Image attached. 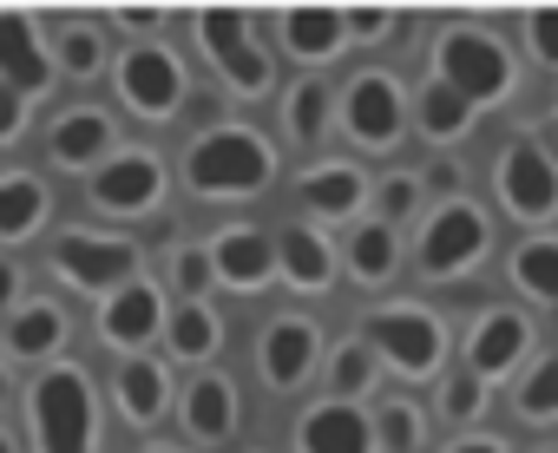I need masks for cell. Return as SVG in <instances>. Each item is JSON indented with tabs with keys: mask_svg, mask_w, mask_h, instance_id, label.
<instances>
[{
	"mask_svg": "<svg viewBox=\"0 0 558 453\" xmlns=\"http://www.w3.org/2000/svg\"><path fill=\"white\" fill-rule=\"evenodd\" d=\"M191 184L210 197H243L269 184V145L256 132H210L191 145Z\"/></svg>",
	"mask_w": 558,
	"mask_h": 453,
	"instance_id": "6da1fadb",
	"label": "cell"
},
{
	"mask_svg": "<svg viewBox=\"0 0 558 453\" xmlns=\"http://www.w3.org/2000/svg\"><path fill=\"white\" fill-rule=\"evenodd\" d=\"M34 433L40 453H93V388L80 368H53L34 388Z\"/></svg>",
	"mask_w": 558,
	"mask_h": 453,
	"instance_id": "7a4b0ae2",
	"label": "cell"
},
{
	"mask_svg": "<svg viewBox=\"0 0 558 453\" xmlns=\"http://www.w3.org/2000/svg\"><path fill=\"white\" fill-rule=\"evenodd\" d=\"M434 60H440V86H453L466 106L512 93V53L499 40H486V34H447L434 47Z\"/></svg>",
	"mask_w": 558,
	"mask_h": 453,
	"instance_id": "3957f363",
	"label": "cell"
},
{
	"mask_svg": "<svg viewBox=\"0 0 558 453\" xmlns=\"http://www.w3.org/2000/svg\"><path fill=\"white\" fill-rule=\"evenodd\" d=\"M499 204L512 217H525V223H545L558 210V164L532 138H519V145L499 151Z\"/></svg>",
	"mask_w": 558,
	"mask_h": 453,
	"instance_id": "277c9868",
	"label": "cell"
},
{
	"mask_svg": "<svg viewBox=\"0 0 558 453\" xmlns=\"http://www.w3.org/2000/svg\"><path fill=\"white\" fill-rule=\"evenodd\" d=\"M368 342L401 368V375H434L440 368V322L427 309H375Z\"/></svg>",
	"mask_w": 558,
	"mask_h": 453,
	"instance_id": "5b68a950",
	"label": "cell"
},
{
	"mask_svg": "<svg viewBox=\"0 0 558 453\" xmlns=\"http://www.w3.org/2000/svg\"><path fill=\"white\" fill-rule=\"evenodd\" d=\"M480 257H486V217H480L473 204H447V210L427 223V244H421L427 277H453V270H466V264H480Z\"/></svg>",
	"mask_w": 558,
	"mask_h": 453,
	"instance_id": "8992f818",
	"label": "cell"
},
{
	"mask_svg": "<svg viewBox=\"0 0 558 453\" xmlns=\"http://www.w3.org/2000/svg\"><path fill=\"white\" fill-rule=\"evenodd\" d=\"M204 47H210V60L223 66L230 86H243V93H263V86H269V60L256 53L250 21H243L236 8H210V14H204Z\"/></svg>",
	"mask_w": 558,
	"mask_h": 453,
	"instance_id": "52a82bcc",
	"label": "cell"
},
{
	"mask_svg": "<svg viewBox=\"0 0 558 453\" xmlns=\"http://www.w3.org/2000/svg\"><path fill=\"white\" fill-rule=\"evenodd\" d=\"M119 93H125V106H138L145 119H165V112H178V99H184V66H178L165 47H145V53H132V60L119 66Z\"/></svg>",
	"mask_w": 558,
	"mask_h": 453,
	"instance_id": "ba28073f",
	"label": "cell"
},
{
	"mask_svg": "<svg viewBox=\"0 0 558 453\" xmlns=\"http://www.w3.org/2000/svg\"><path fill=\"white\" fill-rule=\"evenodd\" d=\"M53 264H60V277L80 283V290H112L119 277L138 270V250H132V244H99V237H60Z\"/></svg>",
	"mask_w": 558,
	"mask_h": 453,
	"instance_id": "9c48e42d",
	"label": "cell"
},
{
	"mask_svg": "<svg viewBox=\"0 0 558 453\" xmlns=\"http://www.w3.org/2000/svg\"><path fill=\"white\" fill-rule=\"evenodd\" d=\"M93 197H99L106 210H145V204L165 197V164H158L151 151H125V158H112V164L93 177Z\"/></svg>",
	"mask_w": 558,
	"mask_h": 453,
	"instance_id": "30bf717a",
	"label": "cell"
},
{
	"mask_svg": "<svg viewBox=\"0 0 558 453\" xmlns=\"http://www.w3.org/2000/svg\"><path fill=\"white\" fill-rule=\"evenodd\" d=\"M310 368H316V322L276 316L269 335H263V375L276 388H296V381H310Z\"/></svg>",
	"mask_w": 558,
	"mask_h": 453,
	"instance_id": "8fae6325",
	"label": "cell"
},
{
	"mask_svg": "<svg viewBox=\"0 0 558 453\" xmlns=\"http://www.w3.org/2000/svg\"><path fill=\"white\" fill-rule=\"evenodd\" d=\"M349 125H355V138H368V145H395V138H401V86L381 79V73H362V79L349 86Z\"/></svg>",
	"mask_w": 558,
	"mask_h": 453,
	"instance_id": "7c38bea8",
	"label": "cell"
},
{
	"mask_svg": "<svg viewBox=\"0 0 558 453\" xmlns=\"http://www.w3.org/2000/svg\"><path fill=\"white\" fill-rule=\"evenodd\" d=\"M47 53H40V34L27 14H0V86L14 93H40L47 86Z\"/></svg>",
	"mask_w": 558,
	"mask_h": 453,
	"instance_id": "4fadbf2b",
	"label": "cell"
},
{
	"mask_svg": "<svg viewBox=\"0 0 558 453\" xmlns=\"http://www.w3.org/2000/svg\"><path fill=\"white\" fill-rule=\"evenodd\" d=\"M303 453H375V433L349 401H329L303 420Z\"/></svg>",
	"mask_w": 558,
	"mask_h": 453,
	"instance_id": "5bb4252c",
	"label": "cell"
},
{
	"mask_svg": "<svg viewBox=\"0 0 558 453\" xmlns=\"http://www.w3.org/2000/svg\"><path fill=\"white\" fill-rule=\"evenodd\" d=\"M269 264H276V250H269V237H256V231H223L217 250H210V270H217L230 290L269 283Z\"/></svg>",
	"mask_w": 558,
	"mask_h": 453,
	"instance_id": "9a60e30c",
	"label": "cell"
},
{
	"mask_svg": "<svg viewBox=\"0 0 558 453\" xmlns=\"http://www.w3.org/2000/svg\"><path fill=\"white\" fill-rule=\"evenodd\" d=\"M165 322V303H158V290H145V283H132V290H119L112 303H106V316H99V329H106V342H119V348H132V342H145L151 329Z\"/></svg>",
	"mask_w": 558,
	"mask_h": 453,
	"instance_id": "2e32d148",
	"label": "cell"
},
{
	"mask_svg": "<svg viewBox=\"0 0 558 453\" xmlns=\"http://www.w3.org/2000/svg\"><path fill=\"white\" fill-rule=\"evenodd\" d=\"M525 342H532V329H525L512 309H493V316L473 329V375H499V368H512V362L525 355Z\"/></svg>",
	"mask_w": 558,
	"mask_h": 453,
	"instance_id": "e0dca14e",
	"label": "cell"
},
{
	"mask_svg": "<svg viewBox=\"0 0 558 453\" xmlns=\"http://www.w3.org/2000/svg\"><path fill=\"white\" fill-rule=\"evenodd\" d=\"M230 420H236V394H230V381H223V375L191 381V394H184V433H197V440H223Z\"/></svg>",
	"mask_w": 558,
	"mask_h": 453,
	"instance_id": "ac0fdd59",
	"label": "cell"
},
{
	"mask_svg": "<svg viewBox=\"0 0 558 453\" xmlns=\"http://www.w3.org/2000/svg\"><path fill=\"white\" fill-rule=\"evenodd\" d=\"M342 34H349V21H342V14H329V8H296V14H283V47H290V53H303V60L336 53V47H342Z\"/></svg>",
	"mask_w": 558,
	"mask_h": 453,
	"instance_id": "d6986e66",
	"label": "cell"
},
{
	"mask_svg": "<svg viewBox=\"0 0 558 453\" xmlns=\"http://www.w3.org/2000/svg\"><path fill=\"white\" fill-rule=\"evenodd\" d=\"M106 145H112V119L93 112V106H86V112H66V119L53 125V158H60V164H93Z\"/></svg>",
	"mask_w": 558,
	"mask_h": 453,
	"instance_id": "ffe728a7",
	"label": "cell"
},
{
	"mask_svg": "<svg viewBox=\"0 0 558 453\" xmlns=\"http://www.w3.org/2000/svg\"><path fill=\"white\" fill-rule=\"evenodd\" d=\"M362 171L355 164H323L316 177H303V204L310 210H329V217H342V210H355L362 204Z\"/></svg>",
	"mask_w": 558,
	"mask_h": 453,
	"instance_id": "44dd1931",
	"label": "cell"
},
{
	"mask_svg": "<svg viewBox=\"0 0 558 453\" xmlns=\"http://www.w3.org/2000/svg\"><path fill=\"white\" fill-rule=\"evenodd\" d=\"M47 217V191L34 177H0V237H27Z\"/></svg>",
	"mask_w": 558,
	"mask_h": 453,
	"instance_id": "7402d4cb",
	"label": "cell"
},
{
	"mask_svg": "<svg viewBox=\"0 0 558 453\" xmlns=\"http://www.w3.org/2000/svg\"><path fill=\"white\" fill-rule=\"evenodd\" d=\"M512 277H519V290H525V296L558 303V244H551V237L519 244V250H512Z\"/></svg>",
	"mask_w": 558,
	"mask_h": 453,
	"instance_id": "603a6c76",
	"label": "cell"
},
{
	"mask_svg": "<svg viewBox=\"0 0 558 453\" xmlns=\"http://www.w3.org/2000/svg\"><path fill=\"white\" fill-rule=\"evenodd\" d=\"M8 342H14V355H53V348L66 342V316H60L53 303H34V309L14 316Z\"/></svg>",
	"mask_w": 558,
	"mask_h": 453,
	"instance_id": "cb8c5ba5",
	"label": "cell"
},
{
	"mask_svg": "<svg viewBox=\"0 0 558 453\" xmlns=\"http://www.w3.org/2000/svg\"><path fill=\"white\" fill-rule=\"evenodd\" d=\"M119 407L132 420H158V407H165V368L158 362H132L119 375Z\"/></svg>",
	"mask_w": 558,
	"mask_h": 453,
	"instance_id": "d4e9b609",
	"label": "cell"
},
{
	"mask_svg": "<svg viewBox=\"0 0 558 453\" xmlns=\"http://www.w3.org/2000/svg\"><path fill=\"white\" fill-rule=\"evenodd\" d=\"M349 270L362 283H381L395 270V231H388V223H362V231L349 237Z\"/></svg>",
	"mask_w": 558,
	"mask_h": 453,
	"instance_id": "484cf974",
	"label": "cell"
},
{
	"mask_svg": "<svg viewBox=\"0 0 558 453\" xmlns=\"http://www.w3.org/2000/svg\"><path fill=\"white\" fill-rule=\"evenodd\" d=\"M276 257H283L290 283H303V290H323V283H329V244H323V237H310V231H290Z\"/></svg>",
	"mask_w": 558,
	"mask_h": 453,
	"instance_id": "4316f807",
	"label": "cell"
},
{
	"mask_svg": "<svg viewBox=\"0 0 558 453\" xmlns=\"http://www.w3.org/2000/svg\"><path fill=\"white\" fill-rule=\"evenodd\" d=\"M217 342H223V322H217L210 309H197V303H191V309H178V322H171V348H178L184 362H204Z\"/></svg>",
	"mask_w": 558,
	"mask_h": 453,
	"instance_id": "83f0119b",
	"label": "cell"
},
{
	"mask_svg": "<svg viewBox=\"0 0 558 453\" xmlns=\"http://www.w3.org/2000/svg\"><path fill=\"white\" fill-rule=\"evenodd\" d=\"M421 125H427V138H453V132H466V99H460L453 86H434V93L421 99Z\"/></svg>",
	"mask_w": 558,
	"mask_h": 453,
	"instance_id": "f1b7e54d",
	"label": "cell"
},
{
	"mask_svg": "<svg viewBox=\"0 0 558 453\" xmlns=\"http://www.w3.org/2000/svg\"><path fill=\"white\" fill-rule=\"evenodd\" d=\"M519 414H532V420L558 414V362H538L532 368V381L519 388Z\"/></svg>",
	"mask_w": 558,
	"mask_h": 453,
	"instance_id": "f546056e",
	"label": "cell"
},
{
	"mask_svg": "<svg viewBox=\"0 0 558 453\" xmlns=\"http://www.w3.org/2000/svg\"><path fill=\"white\" fill-rule=\"evenodd\" d=\"M60 66H66V73H80V79H86V73H99V34L73 21V27L60 34Z\"/></svg>",
	"mask_w": 558,
	"mask_h": 453,
	"instance_id": "4dcf8cb0",
	"label": "cell"
},
{
	"mask_svg": "<svg viewBox=\"0 0 558 453\" xmlns=\"http://www.w3.org/2000/svg\"><path fill=\"white\" fill-rule=\"evenodd\" d=\"M323 106H329V93H323L316 79L296 86V93H290V132H296V138H316V132H323Z\"/></svg>",
	"mask_w": 558,
	"mask_h": 453,
	"instance_id": "1f68e13d",
	"label": "cell"
},
{
	"mask_svg": "<svg viewBox=\"0 0 558 453\" xmlns=\"http://www.w3.org/2000/svg\"><path fill=\"white\" fill-rule=\"evenodd\" d=\"M329 375H336L342 394H362V388L375 381V355H368V348H342V355L329 362Z\"/></svg>",
	"mask_w": 558,
	"mask_h": 453,
	"instance_id": "d6a6232c",
	"label": "cell"
},
{
	"mask_svg": "<svg viewBox=\"0 0 558 453\" xmlns=\"http://www.w3.org/2000/svg\"><path fill=\"white\" fill-rule=\"evenodd\" d=\"M381 440H388L395 453H408V446L421 440V414H414V407H401V401H395V407H381Z\"/></svg>",
	"mask_w": 558,
	"mask_h": 453,
	"instance_id": "836d02e7",
	"label": "cell"
},
{
	"mask_svg": "<svg viewBox=\"0 0 558 453\" xmlns=\"http://www.w3.org/2000/svg\"><path fill=\"white\" fill-rule=\"evenodd\" d=\"M171 277H178V283L197 296V290L210 283V257H204V250H178V257H171Z\"/></svg>",
	"mask_w": 558,
	"mask_h": 453,
	"instance_id": "e575fe53",
	"label": "cell"
},
{
	"mask_svg": "<svg viewBox=\"0 0 558 453\" xmlns=\"http://www.w3.org/2000/svg\"><path fill=\"white\" fill-rule=\"evenodd\" d=\"M480 407H486V388H480V381H453V388H447V414H453V420H473Z\"/></svg>",
	"mask_w": 558,
	"mask_h": 453,
	"instance_id": "d590c367",
	"label": "cell"
},
{
	"mask_svg": "<svg viewBox=\"0 0 558 453\" xmlns=\"http://www.w3.org/2000/svg\"><path fill=\"white\" fill-rule=\"evenodd\" d=\"M532 47H538V60H545V66H558V8L532 14Z\"/></svg>",
	"mask_w": 558,
	"mask_h": 453,
	"instance_id": "8d00e7d4",
	"label": "cell"
},
{
	"mask_svg": "<svg viewBox=\"0 0 558 453\" xmlns=\"http://www.w3.org/2000/svg\"><path fill=\"white\" fill-rule=\"evenodd\" d=\"M414 197H421V191H414V177H388V184H381V210H388V217H408V210H414Z\"/></svg>",
	"mask_w": 558,
	"mask_h": 453,
	"instance_id": "74e56055",
	"label": "cell"
},
{
	"mask_svg": "<svg viewBox=\"0 0 558 453\" xmlns=\"http://www.w3.org/2000/svg\"><path fill=\"white\" fill-rule=\"evenodd\" d=\"M388 27H395V21H388L381 8H362V14H349V34H362V40H381Z\"/></svg>",
	"mask_w": 558,
	"mask_h": 453,
	"instance_id": "f35d334b",
	"label": "cell"
},
{
	"mask_svg": "<svg viewBox=\"0 0 558 453\" xmlns=\"http://www.w3.org/2000/svg\"><path fill=\"white\" fill-rule=\"evenodd\" d=\"M14 132H21V93L0 86V138H14Z\"/></svg>",
	"mask_w": 558,
	"mask_h": 453,
	"instance_id": "ab89813d",
	"label": "cell"
},
{
	"mask_svg": "<svg viewBox=\"0 0 558 453\" xmlns=\"http://www.w3.org/2000/svg\"><path fill=\"white\" fill-rule=\"evenodd\" d=\"M158 21H165L158 8H125V14H119V27H132V34H145V27H158Z\"/></svg>",
	"mask_w": 558,
	"mask_h": 453,
	"instance_id": "60d3db41",
	"label": "cell"
},
{
	"mask_svg": "<svg viewBox=\"0 0 558 453\" xmlns=\"http://www.w3.org/2000/svg\"><path fill=\"white\" fill-rule=\"evenodd\" d=\"M14 290H21V270H14V264H0V309L14 303Z\"/></svg>",
	"mask_w": 558,
	"mask_h": 453,
	"instance_id": "b9f144b4",
	"label": "cell"
},
{
	"mask_svg": "<svg viewBox=\"0 0 558 453\" xmlns=\"http://www.w3.org/2000/svg\"><path fill=\"white\" fill-rule=\"evenodd\" d=\"M453 453H499V446H486V440H466V446H453Z\"/></svg>",
	"mask_w": 558,
	"mask_h": 453,
	"instance_id": "7bdbcfd3",
	"label": "cell"
},
{
	"mask_svg": "<svg viewBox=\"0 0 558 453\" xmlns=\"http://www.w3.org/2000/svg\"><path fill=\"white\" fill-rule=\"evenodd\" d=\"M0 453H14V440H8V433H0Z\"/></svg>",
	"mask_w": 558,
	"mask_h": 453,
	"instance_id": "ee69618b",
	"label": "cell"
},
{
	"mask_svg": "<svg viewBox=\"0 0 558 453\" xmlns=\"http://www.w3.org/2000/svg\"><path fill=\"white\" fill-rule=\"evenodd\" d=\"M0 401H8V375H0Z\"/></svg>",
	"mask_w": 558,
	"mask_h": 453,
	"instance_id": "f6af8a7d",
	"label": "cell"
},
{
	"mask_svg": "<svg viewBox=\"0 0 558 453\" xmlns=\"http://www.w3.org/2000/svg\"><path fill=\"white\" fill-rule=\"evenodd\" d=\"M145 453H171V446H145Z\"/></svg>",
	"mask_w": 558,
	"mask_h": 453,
	"instance_id": "bcb514c9",
	"label": "cell"
}]
</instances>
